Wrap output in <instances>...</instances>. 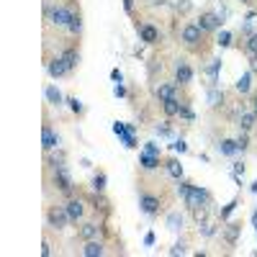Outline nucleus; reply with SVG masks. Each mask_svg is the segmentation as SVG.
I'll return each instance as SVG.
<instances>
[{
    "instance_id": "nucleus-26",
    "label": "nucleus",
    "mask_w": 257,
    "mask_h": 257,
    "mask_svg": "<svg viewBox=\"0 0 257 257\" xmlns=\"http://www.w3.org/2000/svg\"><path fill=\"white\" fill-rule=\"evenodd\" d=\"M80 31H82V16L75 11L72 18H70V24H67V34L70 36H80Z\"/></svg>"
},
{
    "instance_id": "nucleus-46",
    "label": "nucleus",
    "mask_w": 257,
    "mask_h": 257,
    "mask_svg": "<svg viewBox=\"0 0 257 257\" xmlns=\"http://www.w3.org/2000/svg\"><path fill=\"white\" fill-rule=\"evenodd\" d=\"M175 11L178 13H188L190 11V0H180V3H175Z\"/></svg>"
},
{
    "instance_id": "nucleus-25",
    "label": "nucleus",
    "mask_w": 257,
    "mask_h": 257,
    "mask_svg": "<svg viewBox=\"0 0 257 257\" xmlns=\"http://www.w3.org/2000/svg\"><path fill=\"white\" fill-rule=\"evenodd\" d=\"M47 165H49L52 170L64 167V165H67V155H64L62 149H54V155H49V157H47Z\"/></svg>"
},
{
    "instance_id": "nucleus-21",
    "label": "nucleus",
    "mask_w": 257,
    "mask_h": 257,
    "mask_svg": "<svg viewBox=\"0 0 257 257\" xmlns=\"http://www.w3.org/2000/svg\"><path fill=\"white\" fill-rule=\"evenodd\" d=\"M254 121H257L254 111H242V113H239V118H237V123H239L242 132H252V128H254Z\"/></svg>"
},
{
    "instance_id": "nucleus-12",
    "label": "nucleus",
    "mask_w": 257,
    "mask_h": 257,
    "mask_svg": "<svg viewBox=\"0 0 257 257\" xmlns=\"http://www.w3.org/2000/svg\"><path fill=\"white\" fill-rule=\"evenodd\" d=\"M178 82H160L155 88V98L162 103V100H170V98H178Z\"/></svg>"
},
{
    "instance_id": "nucleus-3",
    "label": "nucleus",
    "mask_w": 257,
    "mask_h": 257,
    "mask_svg": "<svg viewBox=\"0 0 257 257\" xmlns=\"http://www.w3.org/2000/svg\"><path fill=\"white\" fill-rule=\"evenodd\" d=\"M52 183H54V188H57L59 193H64L67 198H72V193H75V183H72V175H70L67 165L54 170V178H52Z\"/></svg>"
},
{
    "instance_id": "nucleus-42",
    "label": "nucleus",
    "mask_w": 257,
    "mask_h": 257,
    "mask_svg": "<svg viewBox=\"0 0 257 257\" xmlns=\"http://www.w3.org/2000/svg\"><path fill=\"white\" fill-rule=\"evenodd\" d=\"M185 252H188L185 242H178V244H173V247H170V254H173V257H178V254H185Z\"/></svg>"
},
{
    "instance_id": "nucleus-49",
    "label": "nucleus",
    "mask_w": 257,
    "mask_h": 257,
    "mask_svg": "<svg viewBox=\"0 0 257 257\" xmlns=\"http://www.w3.org/2000/svg\"><path fill=\"white\" fill-rule=\"evenodd\" d=\"M249 70L257 72V54H249Z\"/></svg>"
},
{
    "instance_id": "nucleus-8",
    "label": "nucleus",
    "mask_w": 257,
    "mask_h": 257,
    "mask_svg": "<svg viewBox=\"0 0 257 257\" xmlns=\"http://www.w3.org/2000/svg\"><path fill=\"white\" fill-rule=\"evenodd\" d=\"M160 206H162V201L157 196H152V193H142L139 196V208H142V213H147V216H157Z\"/></svg>"
},
{
    "instance_id": "nucleus-2",
    "label": "nucleus",
    "mask_w": 257,
    "mask_h": 257,
    "mask_svg": "<svg viewBox=\"0 0 257 257\" xmlns=\"http://www.w3.org/2000/svg\"><path fill=\"white\" fill-rule=\"evenodd\" d=\"M203 36H206V31H203L198 24H185L183 31H180V41H183L188 49H201Z\"/></svg>"
},
{
    "instance_id": "nucleus-37",
    "label": "nucleus",
    "mask_w": 257,
    "mask_h": 257,
    "mask_svg": "<svg viewBox=\"0 0 257 257\" xmlns=\"http://www.w3.org/2000/svg\"><path fill=\"white\" fill-rule=\"evenodd\" d=\"M237 206H239V198H231V201H229V203H226V206L221 208V219H229L231 213H234V208H237Z\"/></svg>"
},
{
    "instance_id": "nucleus-39",
    "label": "nucleus",
    "mask_w": 257,
    "mask_h": 257,
    "mask_svg": "<svg viewBox=\"0 0 257 257\" xmlns=\"http://www.w3.org/2000/svg\"><path fill=\"white\" fill-rule=\"evenodd\" d=\"M144 152H149V155H162V149H160V144L157 142H144Z\"/></svg>"
},
{
    "instance_id": "nucleus-30",
    "label": "nucleus",
    "mask_w": 257,
    "mask_h": 257,
    "mask_svg": "<svg viewBox=\"0 0 257 257\" xmlns=\"http://www.w3.org/2000/svg\"><path fill=\"white\" fill-rule=\"evenodd\" d=\"M249 88H252V70L249 72H244L239 80H237V90L244 95V93H249Z\"/></svg>"
},
{
    "instance_id": "nucleus-23",
    "label": "nucleus",
    "mask_w": 257,
    "mask_h": 257,
    "mask_svg": "<svg viewBox=\"0 0 257 257\" xmlns=\"http://www.w3.org/2000/svg\"><path fill=\"white\" fill-rule=\"evenodd\" d=\"M47 100L52 103V105H57V108H59V105L64 103V100H67V98H64L62 93H59V88H57V85H47Z\"/></svg>"
},
{
    "instance_id": "nucleus-5",
    "label": "nucleus",
    "mask_w": 257,
    "mask_h": 257,
    "mask_svg": "<svg viewBox=\"0 0 257 257\" xmlns=\"http://www.w3.org/2000/svg\"><path fill=\"white\" fill-rule=\"evenodd\" d=\"M47 224H49V229H64V226L70 224L67 208H64V206H52L47 211Z\"/></svg>"
},
{
    "instance_id": "nucleus-31",
    "label": "nucleus",
    "mask_w": 257,
    "mask_h": 257,
    "mask_svg": "<svg viewBox=\"0 0 257 257\" xmlns=\"http://www.w3.org/2000/svg\"><path fill=\"white\" fill-rule=\"evenodd\" d=\"M190 211H193V219H196V224L208 221V206H196V208H190Z\"/></svg>"
},
{
    "instance_id": "nucleus-13",
    "label": "nucleus",
    "mask_w": 257,
    "mask_h": 257,
    "mask_svg": "<svg viewBox=\"0 0 257 257\" xmlns=\"http://www.w3.org/2000/svg\"><path fill=\"white\" fill-rule=\"evenodd\" d=\"M190 80H193V67H190L185 59H180L175 64V82L178 85H190Z\"/></svg>"
},
{
    "instance_id": "nucleus-44",
    "label": "nucleus",
    "mask_w": 257,
    "mask_h": 257,
    "mask_svg": "<svg viewBox=\"0 0 257 257\" xmlns=\"http://www.w3.org/2000/svg\"><path fill=\"white\" fill-rule=\"evenodd\" d=\"M193 188V183H188V180H180V185H178V190H180V198H185L188 196V190Z\"/></svg>"
},
{
    "instance_id": "nucleus-53",
    "label": "nucleus",
    "mask_w": 257,
    "mask_h": 257,
    "mask_svg": "<svg viewBox=\"0 0 257 257\" xmlns=\"http://www.w3.org/2000/svg\"><path fill=\"white\" fill-rule=\"evenodd\" d=\"M242 3H252V0H242Z\"/></svg>"
},
{
    "instance_id": "nucleus-36",
    "label": "nucleus",
    "mask_w": 257,
    "mask_h": 257,
    "mask_svg": "<svg viewBox=\"0 0 257 257\" xmlns=\"http://www.w3.org/2000/svg\"><path fill=\"white\" fill-rule=\"evenodd\" d=\"M216 44H219L221 49H226V47H231V34L221 29V31H219V36H216Z\"/></svg>"
},
{
    "instance_id": "nucleus-48",
    "label": "nucleus",
    "mask_w": 257,
    "mask_h": 257,
    "mask_svg": "<svg viewBox=\"0 0 257 257\" xmlns=\"http://www.w3.org/2000/svg\"><path fill=\"white\" fill-rule=\"evenodd\" d=\"M111 80H113V82H123V75H121V70H111Z\"/></svg>"
},
{
    "instance_id": "nucleus-47",
    "label": "nucleus",
    "mask_w": 257,
    "mask_h": 257,
    "mask_svg": "<svg viewBox=\"0 0 257 257\" xmlns=\"http://www.w3.org/2000/svg\"><path fill=\"white\" fill-rule=\"evenodd\" d=\"M123 11L132 16V13H134V0H123Z\"/></svg>"
},
{
    "instance_id": "nucleus-40",
    "label": "nucleus",
    "mask_w": 257,
    "mask_h": 257,
    "mask_svg": "<svg viewBox=\"0 0 257 257\" xmlns=\"http://www.w3.org/2000/svg\"><path fill=\"white\" fill-rule=\"evenodd\" d=\"M118 139L123 142L126 149H134V147H137V137H134V134H123V137H118Z\"/></svg>"
},
{
    "instance_id": "nucleus-11",
    "label": "nucleus",
    "mask_w": 257,
    "mask_h": 257,
    "mask_svg": "<svg viewBox=\"0 0 257 257\" xmlns=\"http://www.w3.org/2000/svg\"><path fill=\"white\" fill-rule=\"evenodd\" d=\"M100 234H103V226H100V224L85 221V224L80 226V231H77V237H80L82 242H88V239H100Z\"/></svg>"
},
{
    "instance_id": "nucleus-52",
    "label": "nucleus",
    "mask_w": 257,
    "mask_h": 257,
    "mask_svg": "<svg viewBox=\"0 0 257 257\" xmlns=\"http://www.w3.org/2000/svg\"><path fill=\"white\" fill-rule=\"evenodd\" d=\"M252 111H254V116H257V93L252 95Z\"/></svg>"
},
{
    "instance_id": "nucleus-14",
    "label": "nucleus",
    "mask_w": 257,
    "mask_h": 257,
    "mask_svg": "<svg viewBox=\"0 0 257 257\" xmlns=\"http://www.w3.org/2000/svg\"><path fill=\"white\" fill-rule=\"evenodd\" d=\"M64 208H67V213H70V221H80L85 216V203L80 198H67Z\"/></svg>"
},
{
    "instance_id": "nucleus-19",
    "label": "nucleus",
    "mask_w": 257,
    "mask_h": 257,
    "mask_svg": "<svg viewBox=\"0 0 257 257\" xmlns=\"http://www.w3.org/2000/svg\"><path fill=\"white\" fill-rule=\"evenodd\" d=\"M216 149L224 155V157H234L239 152V147H237V139H221L219 144H216Z\"/></svg>"
},
{
    "instance_id": "nucleus-18",
    "label": "nucleus",
    "mask_w": 257,
    "mask_h": 257,
    "mask_svg": "<svg viewBox=\"0 0 257 257\" xmlns=\"http://www.w3.org/2000/svg\"><path fill=\"white\" fill-rule=\"evenodd\" d=\"M239 231H242V224H237V221L226 224V226H224V242H226V244H237Z\"/></svg>"
},
{
    "instance_id": "nucleus-1",
    "label": "nucleus",
    "mask_w": 257,
    "mask_h": 257,
    "mask_svg": "<svg viewBox=\"0 0 257 257\" xmlns=\"http://www.w3.org/2000/svg\"><path fill=\"white\" fill-rule=\"evenodd\" d=\"M72 8L70 6H62V3H44V18L49 21L52 26H57V29H67V24H70V18H72Z\"/></svg>"
},
{
    "instance_id": "nucleus-24",
    "label": "nucleus",
    "mask_w": 257,
    "mask_h": 257,
    "mask_svg": "<svg viewBox=\"0 0 257 257\" xmlns=\"http://www.w3.org/2000/svg\"><path fill=\"white\" fill-rule=\"evenodd\" d=\"M180 100L178 98H170V100H162V111H165V116L167 118H173V116H178L180 113Z\"/></svg>"
},
{
    "instance_id": "nucleus-43",
    "label": "nucleus",
    "mask_w": 257,
    "mask_h": 257,
    "mask_svg": "<svg viewBox=\"0 0 257 257\" xmlns=\"http://www.w3.org/2000/svg\"><path fill=\"white\" fill-rule=\"evenodd\" d=\"M198 229H201V234H203V237H211V234L213 231H216V229H213L208 221H203V224H198Z\"/></svg>"
},
{
    "instance_id": "nucleus-7",
    "label": "nucleus",
    "mask_w": 257,
    "mask_h": 257,
    "mask_svg": "<svg viewBox=\"0 0 257 257\" xmlns=\"http://www.w3.org/2000/svg\"><path fill=\"white\" fill-rule=\"evenodd\" d=\"M59 144H62L59 134L54 132L49 123H44V128H41V149L49 155V152H54V149H59Z\"/></svg>"
},
{
    "instance_id": "nucleus-16",
    "label": "nucleus",
    "mask_w": 257,
    "mask_h": 257,
    "mask_svg": "<svg viewBox=\"0 0 257 257\" xmlns=\"http://www.w3.org/2000/svg\"><path fill=\"white\" fill-rule=\"evenodd\" d=\"M162 162H160V157L157 155H149V152H142L139 155V167L142 170H147V173H152V170H157Z\"/></svg>"
},
{
    "instance_id": "nucleus-32",
    "label": "nucleus",
    "mask_w": 257,
    "mask_h": 257,
    "mask_svg": "<svg viewBox=\"0 0 257 257\" xmlns=\"http://www.w3.org/2000/svg\"><path fill=\"white\" fill-rule=\"evenodd\" d=\"M183 121H188V123H193L196 121V113H193V108H190V103H183L180 105V113H178Z\"/></svg>"
},
{
    "instance_id": "nucleus-9",
    "label": "nucleus",
    "mask_w": 257,
    "mask_h": 257,
    "mask_svg": "<svg viewBox=\"0 0 257 257\" xmlns=\"http://www.w3.org/2000/svg\"><path fill=\"white\" fill-rule=\"evenodd\" d=\"M198 26L208 34V31H219V29L224 26V21H221V16H219V13L206 11V13H201V16H198Z\"/></svg>"
},
{
    "instance_id": "nucleus-4",
    "label": "nucleus",
    "mask_w": 257,
    "mask_h": 257,
    "mask_svg": "<svg viewBox=\"0 0 257 257\" xmlns=\"http://www.w3.org/2000/svg\"><path fill=\"white\" fill-rule=\"evenodd\" d=\"M183 201H185V206H188V208H196V206H211V193H208L206 188H201V185H193Z\"/></svg>"
},
{
    "instance_id": "nucleus-10",
    "label": "nucleus",
    "mask_w": 257,
    "mask_h": 257,
    "mask_svg": "<svg viewBox=\"0 0 257 257\" xmlns=\"http://www.w3.org/2000/svg\"><path fill=\"white\" fill-rule=\"evenodd\" d=\"M47 72H49V77H64V75H70V67H67V62H64V57L59 54V57H54L52 62H47Z\"/></svg>"
},
{
    "instance_id": "nucleus-6",
    "label": "nucleus",
    "mask_w": 257,
    "mask_h": 257,
    "mask_svg": "<svg viewBox=\"0 0 257 257\" xmlns=\"http://www.w3.org/2000/svg\"><path fill=\"white\" fill-rule=\"evenodd\" d=\"M137 31H139V39L144 41L147 47H155V44H160V39H162V34H160V29L155 26V24H139L137 21Z\"/></svg>"
},
{
    "instance_id": "nucleus-33",
    "label": "nucleus",
    "mask_w": 257,
    "mask_h": 257,
    "mask_svg": "<svg viewBox=\"0 0 257 257\" xmlns=\"http://www.w3.org/2000/svg\"><path fill=\"white\" fill-rule=\"evenodd\" d=\"M64 103H67L70 108H72V113H77V116H80V113H85V105H82L75 95H67V100H64Z\"/></svg>"
},
{
    "instance_id": "nucleus-34",
    "label": "nucleus",
    "mask_w": 257,
    "mask_h": 257,
    "mask_svg": "<svg viewBox=\"0 0 257 257\" xmlns=\"http://www.w3.org/2000/svg\"><path fill=\"white\" fill-rule=\"evenodd\" d=\"M244 52H247V54H257V31L244 39Z\"/></svg>"
},
{
    "instance_id": "nucleus-27",
    "label": "nucleus",
    "mask_w": 257,
    "mask_h": 257,
    "mask_svg": "<svg viewBox=\"0 0 257 257\" xmlns=\"http://www.w3.org/2000/svg\"><path fill=\"white\" fill-rule=\"evenodd\" d=\"M180 226H183V213H180V211H170V213H167V229L178 231Z\"/></svg>"
},
{
    "instance_id": "nucleus-17",
    "label": "nucleus",
    "mask_w": 257,
    "mask_h": 257,
    "mask_svg": "<svg viewBox=\"0 0 257 257\" xmlns=\"http://www.w3.org/2000/svg\"><path fill=\"white\" fill-rule=\"evenodd\" d=\"M219 72H221V59H211L208 67H206V75H208V85H211V88H216Z\"/></svg>"
},
{
    "instance_id": "nucleus-29",
    "label": "nucleus",
    "mask_w": 257,
    "mask_h": 257,
    "mask_svg": "<svg viewBox=\"0 0 257 257\" xmlns=\"http://www.w3.org/2000/svg\"><path fill=\"white\" fill-rule=\"evenodd\" d=\"M105 185H108V178H105V173H95V175H93L90 188H93L95 193H103V190H105Z\"/></svg>"
},
{
    "instance_id": "nucleus-35",
    "label": "nucleus",
    "mask_w": 257,
    "mask_h": 257,
    "mask_svg": "<svg viewBox=\"0 0 257 257\" xmlns=\"http://www.w3.org/2000/svg\"><path fill=\"white\" fill-rule=\"evenodd\" d=\"M237 147H239V152H247V149H249V132H242V128H239Z\"/></svg>"
},
{
    "instance_id": "nucleus-41",
    "label": "nucleus",
    "mask_w": 257,
    "mask_h": 257,
    "mask_svg": "<svg viewBox=\"0 0 257 257\" xmlns=\"http://www.w3.org/2000/svg\"><path fill=\"white\" fill-rule=\"evenodd\" d=\"M170 147H173L178 155H185V152H188V144H185V139H175V142L170 144Z\"/></svg>"
},
{
    "instance_id": "nucleus-20",
    "label": "nucleus",
    "mask_w": 257,
    "mask_h": 257,
    "mask_svg": "<svg viewBox=\"0 0 257 257\" xmlns=\"http://www.w3.org/2000/svg\"><path fill=\"white\" fill-rule=\"evenodd\" d=\"M62 57H64V62H67L70 72H75L77 64H80V52H77V47H67V49L62 52Z\"/></svg>"
},
{
    "instance_id": "nucleus-50",
    "label": "nucleus",
    "mask_w": 257,
    "mask_h": 257,
    "mask_svg": "<svg viewBox=\"0 0 257 257\" xmlns=\"http://www.w3.org/2000/svg\"><path fill=\"white\" fill-rule=\"evenodd\" d=\"M144 244H147V247H152V244H155V234H152V231H149L147 237H144Z\"/></svg>"
},
{
    "instance_id": "nucleus-51",
    "label": "nucleus",
    "mask_w": 257,
    "mask_h": 257,
    "mask_svg": "<svg viewBox=\"0 0 257 257\" xmlns=\"http://www.w3.org/2000/svg\"><path fill=\"white\" fill-rule=\"evenodd\" d=\"M41 254H44V257H49V254H52V247H49V242H44V244H41Z\"/></svg>"
},
{
    "instance_id": "nucleus-15",
    "label": "nucleus",
    "mask_w": 257,
    "mask_h": 257,
    "mask_svg": "<svg viewBox=\"0 0 257 257\" xmlns=\"http://www.w3.org/2000/svg\"><path fill=\"white\" fill-rule=\"evenodd\" d=\"M82 254L85 257H100V254H105V244L100 239H88L82 244Z\"/></svg>"
},
{
    "instance_id": "nucleus-45",
    "label": "nucleus",
    "mask_w": 257,
    "mask_h": 257,
    "mask_svg": "<svg viewBox=\"0 0 257 257\" xmlns=\"http://www.w3.org/2000/svg\"><path fill=\"white\" fill-rule=\"evenodd\" d=\"M113 95H116V98H126V88H123V82H116V85H113Z\"/></svg>"
},
{
    "instance_id": "nucleus-28",
    "label": "nucleus",
    "mask_w": 257,
    "mask_h": 257,
    "mask_svg": "<svg viewBox=\"0 0 257 257\" xmlns=\"http://www.w3.org/2000/svg\"><path fill=\"white\" fill-rule=\"evenodd\" d=\"M208 105H211V108H216V105H221L224 103V93L219 90V88H208Z\"/></svg>"
},
{
    "instance_id": "nucleus-22",
    "label": "nucleus",
    "mask_w": 257,
    "mask_h": 257,
    "mask_svg": "<svg viewBox=\"0 0 257 257\" xmlns=\"http://www.w3.org/2000/svg\"><path fill=\"white\" fill-rule=\"evenodd\" d=\"M165 167H167V173L173 175L175 180H183V165H180V160H178V157L165 160Z\"/></svg>"
},
{
    "instance_id": "nucleus-38",
    "label": "nucleus",
    "mask_w": 257,
    "mask_h": 257,
    "mask_svg": "<svg viewBox=\"0 0 257 257\" xmlns=\"http://www.w3.org/2000/svg\"><path fill=\"white\" fill-rule=\"evenodd\" d=\"M157 137H173V126H170V121H162V123H157Z\"/></svg>"
}]
</instances>
